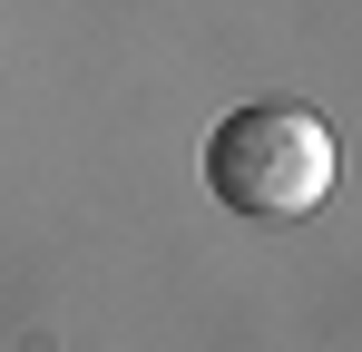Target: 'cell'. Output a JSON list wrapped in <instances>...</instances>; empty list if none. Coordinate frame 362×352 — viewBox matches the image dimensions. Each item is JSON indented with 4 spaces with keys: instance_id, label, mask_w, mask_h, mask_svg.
<instances>
[{
    "instance_id": "obj_1",
    "label": "cell",
    "mask_w": 362,
    "mask_h": 352,
    "mask_svg": "<svg viewBox=\"0 0 362 352\" xmlns=\"http://www.w3.org/2000/svg\"><path fill=\"white\" fill-rule=\"evenodd\" d=\"M206 196L235 206L255 225H294L333 196V127L294 98H255V108L206 127Z\"/></svg>"
}]
</instances>
